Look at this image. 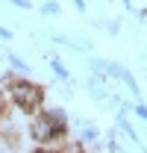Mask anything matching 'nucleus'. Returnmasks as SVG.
Segmentation results:
<instances>
[{
  "mask_svg": "<svg viewBox=\"0 0 147 153\" xmlns=\"http://www.w3.org/2000/svg\"><path fill=\"white\" fill-rule=\"evenodd\" d=\"M135 112H138V118H144V121H147V106H144V103H138Z\"/></svg>",
  "mask_w": 147,
  "mask_h": 153,
  "instance_id": "4",
  "label": "nucleus"
},
{
  "mask_svg": "<svg viewBox=\"0 0 147 153\" xmlns=\"http://www.w3.org/2000/svg\"><path fill=\"white\" fill-rule=\"evenodd\" d=\"M9 62H12V65H15V68H18L21 74H24V71H27V62H24V59H18V56H12V59H9Z\"/></svg>",
  "mask_w": 147,
  "mask_h": 153,
  "instance_id": "3",
  "label": "nucleus"
},
{
  "mask_svg": "<svg viewBox=\"0 0 147 153\" xmlns=\"http://www.w3.org/2000/svg\"><path fill=\"white\" fill-rule=\"evenodd\" d=\"M33 135H36L38 141H53V138H62L65 135V115L53 109V112H47L44 118H38L36 124H33Z\"/></svg>",
  "mask_w": 147,
  "mask_h": 153,
  "instance_id": "1",
  "label": "nucleus"
},
{
  "mask_svg": "<svg viewBox=\"0 0 147 153\" xmlns=\"http://www.w3.org/2000/svg\"><path fill=\"white\" fill-rule=\"evenodd\" d=\"M53 68H56V74H59V76H68V71H65V68H62L59 62H53Z\"/></svg>",
  "mask_w": 147,
  "mask_h": 153,
  "instance_id": "7",
  "label": "nucleus"
},
{
  "mask_svg": "<svg viewBox=\"0 0 147 153\" xmlns=\"http://www.w3.org/2000/svg\"><path fill=\"white\" fill-rule=\"evenodd\" d=\"M9 3H15V6H21V9H30V0H9Z\"/></svg>",
  "mask_w": 147,
  "mask_h": 153,
  "instance_id": "6",
  "label": "nucleus"
},
{
  "mask_svg": "<svg viewBox=\"0 0 147 153\" xmlns=\"http://www.w3.org/2000/svg\"><path fill=\"white\" fill-rule=\"evenodd\" d=\"M44 12H47V15H56V12H59V6H56V3H47V6H44Z\"/></svg>",
  "mask_w": 147,
  "mask_h": 153,
  "instance_id": "5",
  "label": "nucleus"
},
{
  "mask_svg": "<svg viewBox=\"0 0 147 153\" xmlns=\"http://www.w3.org/2000/svg\"><path fill=\"white\" fill-rule=\"evenodd\" d=\"M0 36H3V38H9V30H3V27H0Z\"/></svg>",
  "mask_w": 147,
  "mask_h": 153,
  "instance_id": "8",
  "label": "nucleus"
},
{
  "mask_svg": "<svg viewBox=\"0 0 147 153\" xmlns=\"http://www.w3.org/2000/svg\"><path fill=\"white\" fill-rule=\"evenodd\" d=\"M12 97H15V103H18L24 112H33L38 103H41V88L33 85V82H15Z\"/></svg>",
  "mask_w": 147,
  "mask_h": 153,
  "instance_id": "2",
  "label": "nucleus"
}]
</instances>
